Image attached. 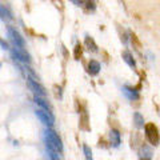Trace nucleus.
<instances>
[{
  "label": "nucleus",
  "instance_id": "obj_1",
  "mask_svg": "<svg viewBox=\"0 0 160 160\" xmlns=\"http://www.w3.org/2000/svg\"><path fill=\"white\" fill-rule=\"evenodd\" d=\"M44 139H46V144L48 148L55 149L56 152H62L63 151V143L62 139L59 138V135L53 131L52 128H47L44 132Z\"/></svg>",
  "mask_w": 160,
  "mask_h": 160
},
{
  "label": "nucleus",
  "instance_id": "obj_2",
  "mask_svg": "<svg viewBox=\"0 0 160 160\" xmlns=\"http://www.w3.org/2000/svg\"><path fill=\"white\" fill-rule=\"evenodd\" d=\"M144 131H146V136L148 139V142L151 143L152 146H158L159 140H160L158 127L155 126L153 123H147L146 127H144Z\"/></svg>",
  "mask_w": 160,
  "mask_h": 160
},
{
  "label": "nucleus",
  "instance_id": "obj_3",
  "mask_svg": "<svg viewBox=\"0 0 160 160\" xmlns=\"http://www.w3.org/2000/svg\"><path fill=\"white\" fill-rule=\"evenodd\" d=\"M35 115H36L38 119L44 124V126H47V127H52L53 126L55 119H53L52 113L49 111H46V109H43V108H39V109L35 111Z\"/></svg>",
  "mask_w": 160,
  "mask_h": 160
},
{
  "label": "nucleus",
  "instance_id": "obj_4",
  "mask_svg": "<svg viewBox=\"0 0 160 160\" xmlns=\"http://www.w3.org/2000/svg\"><path fill=\"white\" fill-rule=\"evenodd\" d=\"M8 31V36L11 38V40L13 42L15 47H19V48H24V46H26V42H24V39L22 38V35H20L16 29L12 28V27H8L7 28Z\"/></svg>",
  "mask_w": 160,
  "mask_h": 160
},
{
  "label": "nucleus",
  "instance_id": "obj_5",
  "mask_svg": "<svg viewBox=\"0 0 160 160\" xmlns=\"http://www.w3.org/2000/svg\"><path fill=\"white\" fill-rule=\"evenodd\" d=\"M11 55H12L13 59L20 60V62H23V63H29V62H31V59H29V55L26 51H24L23 48L15 47L12 51H11Z\"/></svg>",
  "mask_w": 160,
  "mask_h": 160
},
{
  "label": "nucleus",
  "instance_id": "obj_6",
  "mask_svg": "<svg viewBox=\"0 0 160 160\" xmlns=\"http://www.w3.org/2000/svg\"><path fill=\"white\" fill-rule=\"evenodd\" d=\"M28 84H29V87H31V89L38 95V96H46V89H44L43 86H40L39 82L33 80L32 78H28Z\"/></svg>",
  "mask_w": 160,
  "mask_h": 160
},
{
  "label": "nucleus",
  "instance_id": "obj_7",
  "mask_svg": "<svg viewBox=\"0 0 160 160\" xmlns=\"http://www.w3.org/2000/svg\"><path fill=\"white\" fill-rule=\"evenodd\" d=\"M109 142H111V146L115 148H118L122 144V136H120V132L118 129H111L109 131Z\"/></svg>",
  "mask_w": 160,
  "mask_h": 160
},
{
  "label": "nucleus",
  "instance_id": "obj_8",
  "mask_svg": "<svg viewBox=\"0 0 160 160\" xmlns=\"http://www.w3.org/2000/svg\"><path fill=\"white\" fill-rule=\"evenodd\" d=\"M123 93L129 99V100H138L139 99V91H136L133 87L124 86L123 87Z\"/></svg>",
  "mask_w": 160,
  "mask_h": 160
},
{
  "label": "nucleus",
  "instance_id": "obj_9",
  "mask_svg": "<svg viewBox=\"0 0 160 160\" xmlns=\"http://www.w3.org/2000/svg\"><path fill=\"white\" fill-rule=\"evenodd\" d=\"M100 72V64L96 60H89L88 63V73L91 76H96V75Z\"/></svg>",
  "mask_w": 160,
  "mask_h": 160
},
{
  "label": "nucleus",
  "instance_id": "obj_10",
  "mask_svg": "<svg viewBox=\"0 0 160 160\" xmlns=\"http://www.w3.org/2000/svg\"><path fill=\"white\" fill-rule=\"evenodd\" d=\"M122 56H123V60L128 64L129 67L133 68V69L136 68V62H135V59H133V56H132V53H131V52H128V51H123Z\"/></svg>",
  "mask_w": 160,
  "mask_h": 160
},
{
  "label": "nucleus",
  "instance_id": "obj_11",
  "mask_svg": "<svg viewBox=\"0 0 160 160\" xmlns=\"http://www.w3.org/2000/svg\"><path fill=\"white\" fill-rule=\"evenodd\" d=\"M33 100H35V103H36L40 108H43V109H46V111L51 112V107H49V104L43 99V96H38V95H35Z\"/></svg>",
  "mask_w": 160,
  "mask_h": 160
},
{
  "label": "nucleus",
  "instance_id": "obj_12",
  "mask_svg": "<svg viewBox=\"0 0 160 160\" xmlns=\"http://www.w3.org/2000/svg\"><path fill=\"white\" fill-rule=\"evenodd\" d=\"M133 123H135V126H136L138 128H144L146 127V122H144V118H143V115L140 112H135L133 113Z\"/></svg>",
  "mask_w": 160,
  "mask_h": 160
},
{
  "label": "nucleus",
  "instance_id": "obj_13",
  "mask_svg": "<svg viewBox=\"0 0 160 160\" xmlns=\"http://www.w3.org/2000/svg\"><path fill=\"white\" fill-rule=\"evenodd\" d=\"M0 13H2V19L6 20V22H11V20L13 19V18H12V13L8 11V8L4 6V4H2V6H0Z\"/></svg>",
  "mask_w": 160,
  "mask_h": 160
},
{
  "label": "nucleus",
  "instance_id": "obj_14",
  "mask_svg": "<svg viewBox=\"0 0 160 160\" xmlns=\"http://www.w3.org/2000/svg\"><path fill=\"white\" fill-rule=\"evenodd\" d=\"M140 158H142V160H151L152 158L151 148H148L147 146H143L142 149H140Z\"/></svg>",
  "mask_w": 160,
  "mask_h": 160
},
{
  "label": "nucleus",
  "instance_id": "obj_15",
  "mask_svg": "<svg viewBox=\"0 0 160 160\" xmlns=\"http://www.w3.org/2000/svg\"><path fill=\"white\" fill-rule=\"evenodd\" d=\"M86 46L88 47L89 51H92V52H96V51H98V46L95 44L93 39L89 38V36H86Z\"/></svg>",
  "mask_w": 160,
  "mask_h": 160
},
{
  "label": "nucleus",
  "instance_id": "obj_16",
  "mask_svg": "<svg viewBox=\"0 0 160 160\" xmlns=\"http://www.w3.org/2000/svg\"><path fill=\"white\" fill-rule=\"evenodd\" d=\"M83 152H84V156H86L87 160H93V158H92V151H91V148H89L87 144H83Z\"/></svg>",
  "mask_w": 160,
  "mask_h": 160
},
{
  "label": "nucleus",
  "instance_id": "obj_17",
  "mask_svg": "<svg viewBox=\"0 0 160 160\" xmlns=\"http://www.w3.org/2000/svg\"><path fill=\"white\" fill-rule=\"evenodd\" d=\"M84 6L88 11H95V3L93 0H84Z\"/></svg>",
  "mask_w": 160,
  "mask_h": 160
},
{
  "label": "nucleus",
  "instance_id": "obj_18",
  "mask_svg": "<svg viewBox=\"0 0 160 160\" xmlns=\"http://www.w3.org/2000/svg\"><path fill=\"white\" fill-rule=\"evenodd\" d=\"M82 46H80V44H78L76 47H75V58L76 59H79L80 56H82Z\"/></svg>",
  "mask_w": 160,
  "mask_h": 160
},
{
  "label": "nucleus",
  "instance_id": "obj_19",
  "mask_svg": "<svg viewBox=\"0 0 160 160\" xmlns=\"http://www.w3.org/2000/svg\"><path fill=\"white\" fill-rule=\"evenodd\" d=\"M69 2H72L75 6H84V2H83V0H69Z\"/></svg>",
  "mask_w": 160,
  "mask_h": 160
},
{
  "label": "nucleus",
  "instance_id": "obj_20",
  "mask_svg": "<svg viewBox=\"0 0 160 160\" xmlns=\"http://www.w3.org/2000/svg\"><path fill=\"white\" fill-rule=\"evenodd\" d=\"M2 48H3V49H8V44L4 42V40H2Z\"/></svg>",
  "mask_w": 160,
  "mask_h": 160
}]
</instances>
